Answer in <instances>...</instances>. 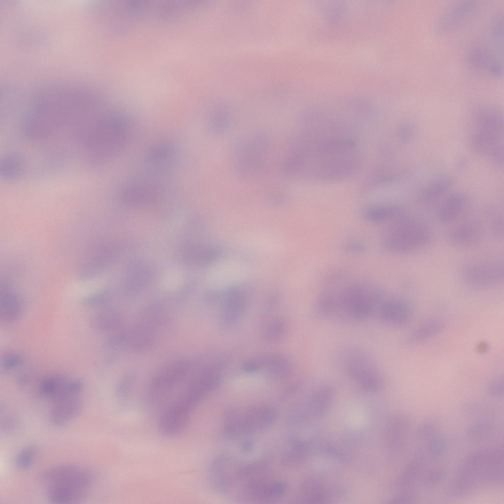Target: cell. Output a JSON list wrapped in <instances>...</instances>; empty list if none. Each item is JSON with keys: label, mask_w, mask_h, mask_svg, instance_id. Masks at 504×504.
<instances>
[{"label": "cell", "mask_w": 504, "mask_h": 504, "mask_svg": "<svg viewBox=\"0 0 504 504\" xmlns=\"http://www.w3.org/2000/svg\"><path fill=\"white\" fill-rule=\"evenodd\" d=\"M24 357L15 351H7L1 354L0 368L2 372L9 373L21 367L24 363Z\"/></svg>", "instance_id": "44dd1931"}, {"label": "cell", "mask_w": 504, "mask_h": 504, "mask_svg": "<svg viewBox=\"0 0 504 504\" xmlns=\"http://www.w3.org/2000/svg\"><path fill=\"white\" fill-rule=\"evenodd\" d=\"M174 147L167 143H160L150 148L146 154L148 162L158 166H162L172 163L175 152Z\"/></svg>", "instance_id": "ac0fdd59"}, {"label": "cell", "mask_w": 504, "mask_h": 504, "mask_svg": "<svg viewBox=\"0 0 504 504\" xmlns=\"http://www.w3.org/2000/svg\"><path fill=\"white\" fill-rule=\"evenodd\" d=\"M345 249L352 252H361L364 251V246L358 242H349L345 245Z\"/></svg>", "instance_id": "1f68e13d"}, {"label": "cell", "mask_w": 504, "mask_h": 504, "mask_svg": "<svg viewBox=\"0 0 504 504\" xmlns=\"http://www.w3.org/2000/svg\"><path fill=\"white\" fill-rule=\"evenodd\" d=\"M42 478L47 484L88 492H90L94 482V477L90 471L74 465H62L51 468L43 472Z\"/></svg>", "instance_id": "52a82bcc"}, {"label": "cell", "mask_w": 504, "mask_h": 504, "mask_svg": "<svg viewBox=\"0 0 504 504\" xmlns=\"http://www.w3.org/2000/svg\"><path fill=\"white\" fill-rule=\"evenodd\" d=\"M422 466V461L419 458L411 461L405 468L398 480V486L401 488H404L415 481L420 473Z\"/></svg>", "instance_id": "ffe728a7"}, {"label": "cell", "mask_w": 504, "mask_h": 504, "mask_svg": "<svg viewBox=\"0 0 504 504\" xmlns=\"http://www.w3.org/2000/svg\"><path fill=\"white\" fill-rule=\"evenodd\" d=\"M489 219L491 232L494 236L500 238L503 236L504 219L502 215L499 213L493 214Z\"/></svg>", "instance_id": "4316f807"}, {"label": "cell", "mask_w": 504, "mask_h": 504, "mask_svg": "<svg viewBox=\"0 0 504 504\" xmlns=\"http://www.w3.org/2000/svg\"><path fill=\"white\" fill-rule=\"evenodd\" d=\"M468 207L467 197L461 193L449 196L440 205L437 213L438 220L442 223H451L458 220Z\"/></svg>", "instance_id": "9a60e30c"}, {"label": "cell", "mask_w": 504, "mask_h": 504, "mask_svg": "<svg viewBox=\"0 0 504 504\" xmlns=\"http://www.w3.org/2000/svg\"><path fill=\"white\" fill-rule=\"evenodd\" d=\"M443 327V324L441 319L438 318H429L423 322L413 331L411 339L415 342L424 341L439 333Z\"/></svg>", "instance_id": "d6986e66"}, {"label": "cell", "mask_w": 504, "mask_h": 504, "mask_svg": "<svg viewBox=\"0 0 504 504\" xmlns=\"http://www.w3.org/2000/svg\"><path fill=\"white\" fill-rule=\"evenodd\" d=\"M334 293V303L329 317L347 321H361L377 314L384 298L375 284L356 282Z\"/></svg>", "instance_id": "6da1fadb"}, {"label": "cell", "mask_w": 504, "mask_h": 504, "mask_svg": "<svg viewBox=\"0 0 504 504\" xmlns=\"http://www.w3.org/2000/svg\"><path fill=\"white\" fill-rule=\"evenodd\" d=\"M23 310V304L20 297L4 284L0 290V324L7 325L15 323L22 317Z\"/></svg>", "instance_id": "7c38bea8"}, {"label": "cell", "mask_w": 504, "mask_h": 504, "mask_svg": "<svg viewBox=\"0 0 504 504\" xmlns=\"http://www.w3.org/2000/svg\"><path fill=\"white\" fill-rule=\"evenodd\" d=\"M454 180V178L449 175H443L433 180L420 192L418 202L425 205L436 203L451 188Z\"/></svg>", "instance_id": "2e32d148"}, {"label": "cell", "mask_w": 504, "mask_h": 504, "mask_svg": "<svg viewBox=\"0 0 504 504\" xmlns=\"http://www.w3.org/2000/svg\"><path fill=\"white\" fill-rule=\"evenodd\" d=\"M233 158L237 170L246 177L257 175L265 166L269 152L267 136L256 132L241 136L234 144Z\"/></svg>", "instance_id": "5b68a950"}, {"label": "cell", "mask_w": 504, "mask_h": 504, "mask_svg": "<svg viewBox=\"0 0 504 504\" xmlns=\"http://www.w3.org/2000/svg\"><path fill=\"white\" fill-rule=\"evenodd\" d=\"M432 239L431 229L425 220L404 213L390 221L384 233L382 244L389 252L409 253L426 248Z\"/></svg>", "instance_id": "3957f363"}, {"label": "cell", "mask_w": 504, "mask_h": 504, "mask_svg": "<svg viewBox=\"0 0 504 504\" xmlns=\"http://www.w3.org/2000/svg\"><path fill=\"white\" fill-rule=\"evenodd\" d=\"M446 472L442 469H435L429 472L424 479V484L428 486L436 485L442 480Z\"/></svg>", "instance_id": "f1b7e54d"}, {"label": "cell", "mask_w": 504, "mask_h": 504, "mask_svg": "<svg viewBox=\"0 0 504 504\" xmlns=\"http://www.w3.org/2000/svg\"><path fill=\"white\" fill-rule=\"evenodd\" d=\"M210 125L213 131L217 133H224L230 125V117L228 112L222 109H216L211 116Z\"/></svg>", "instance_id": "7402d4cb"}, {"label": "cell", "mask_w": 504, "mask_h": 504, "mask_svg": "<svg viewBox=\"0 0 504 504\" xmlns=\"http://www.w3.org/2000/svg\"><path fill=\"white\" fill-rule=\"evenodd\" d=\"M446 448V441L441 436H436L431 438L427 445V453L432 457L441 456L445 452Z\"/></svg>", "instance_id": "d4e9b609"}, {"label": "cell", "mask_w": 504, "mask_h": 504, "mask_svg": "<svg viewBox=\"0 0 504 504\" xmlns=\"http://www.w3.org/2000/svg\"><path fill=\"white\" fill-rule=\"evenodd\" d=\"M474 2L462 1L451 5L440 19L439 28L449 31L461 27L476 12L477 5Z\"/></svg>", "instance_id": "4fadbf2b"}, {"label": "cell", "mask_w": 504, "mask_h": 504, "mask_svg": "<svg viewBox=\"0 0 504 504\" xmlns=\"http://www.w3.org/2000/svg\"><path fill=\"white\" fill-rule=\"evenodd\" d=\"M473 131L484 136L503 139L504 118L501 111L489 106L476 109L473 115Z\"/></svg>", "instance_id": "30bf717a"}, {"label": "cell", "mask_w": 504, "mask_h": 504, "mask_svg": "<svg viewBox=\"0 0 504 504\" xmlns=\"http://www.w3.org/2000/svg\"><path fill=\"white\" fill-rule=\"evenodd\" d=\"M36 453V449L32 446L27 447L21 451L16 456L15 465L21 470H27L32 465Z\"/></svg>", "instance_id": "cb8c5ba5"}, {"label": "cell", "mask_w": 504, "mask_h": 504, "mask_svg": "<svg viewBox=\"0 0 504 504\" xmlns=\"http://www.w3.org/2000/svg\"><path fill=\"white\" fill-rule=\"evenodd\" d=\"M462 275L465 282L476 289H489L503 283V261L491 259L472 262L463 268Z\"/></svg>", "instance_id": "8992f818"}, {"label": "cell", "mask_w": 504, "mask_h": 504, "mask_svg": "<svg viewBox=\"0 0 504 504\" xmlns=\"http://www.w3.org/2000/svg\"><path fill=\"white\" fill-rule=\"evenodd\" d=\"M53 401L49 413L50 421L56 426H63L76 417L83 409L80 394H69Z\"/></svg>", "instance_id": "8fae6325"}, {"label": "cell", "mask_w": 504, "mask_h": 504, "mask_svg": "<svg viewBox=\"0 0 504 504\" xmlns=\"http://www.w3.org/2000/svg\"><path fill=\"white\" fill-rule=\"evenodd\" d=\"M503 378L501 377L495 378L490 383L488 388L489 393L496 397H500L503 395L504 386Z\"/></svg>", "instance_id": "4dcf8cb0"}, {"label": "cell", "mask_w": 504, "mask_h": 504, "mask_svg": "<svg viewBox=\"0 0 504 504\" xmlns=\"http://www.w3.org/2000/svg\"><path fill=\"white\" fill-rule=\"evenodd\" d=\"M377 315L384 323L402 326L412 319L413 308L408 300L398 297L385 298L381 303Z\"/></svg>", "instance_id": "ba28073f"}, {"label": "cell", "mask_w": 504, "mask_h": 504, "mask_svg": "<svg viewBox=\"0 0 504 504\" xmlns=\"http://www.w3.org/2000/svg\"><path fill=\"white\" fill-rule=\"evenodd\" d=\"M503 448L501 447L473 452L464 458L451 484L459 493L465 495L475 482L493 483L503 478Z\"/></svg>", "instance_id": "7a4b0ae2"}, {"label": "cell", "mask_w": 504, "mask_h": 504, "mask_svg": "<svg viewBox=\"0 0 504 504\" xmlns=\"http://www.w3.org/2000/svg\"><path fill=\"white\" fill-rule=\"evenodd\" d=\"M405 213L404 209L398 205L376 206L367 209L364 213V218L373 223L391 221Z\"/></svg>", "instance_id": "e0dca14e"}, {"label": "cell", "mask_w": 504, "mask_h": 504, "mask_svg": "<svg viewBox=\"0 0 504 504\" xmlns=\"http://www.w3.org/2000/svg\"><path fill=\"white\" fill-rule=\"evenodd\" d=\"M17 424L15 417L11 413L3 410L0 408V429L4 432L8 433L12 431Z\"/></svg>", "instance_id": "484cf974"}, {"label": "cell", "mask_w": 504, "mask_h": 504, "mask_svg": "<svg viewBox=\"0 0 504 504\" xmlns=\"http://www.w3.org/2000/svg\"><path fill=\"white\" fill-rule=\"evenodd\" d=\"M490 430V427L487 424H476L470 427L468 433L470 436L474 439H481L488 436Z\"/></svg>", "instance_id": "f546056e"}, {"label": "cell", "mask_w": 504, "mask_h": 504, "mask_svg": "<svg viewBox=\"0 0 504 504\" xmlns=\"http://www.w3.org/2000/svg\"><path fill=\"white\" fill-rule=\"evenodd\" d=\"M338 368L350 380L367 392H377L384 386V379L371 354L357 346H347L337 354Z\"/></svg>", "instance_id": "277c9868"}, {"label": "cell", "mask_w": 504, "mask_h": 504, "mask_svg": "<svg viewBox=\"0 0 504 504\" xmlns=\"http://www.w3.org/2000/svg\"><path fill=\"white\" fill-rule=\"evenodd\" d=\"M480 223L475 220H466L457 224L449 232V242L460 247H469L477 244L482 235Z\"/></svg>", "instance_id": "5bb4252c"}, {"label": "cell", "mask_w": 504, "mask_h": 504, "mask_svg": "<svg viewBox=\"0 0 504 504\" xmlns=\"http://www.w3.org/2000/svg\"><path fill=\"white\" fill-rule=\"evenodd\" d=\"M1 163V174L5 179H14L21 174L22 167L19 158L15 157L5 158Z\"/></svg>", "instance_id": "603a6c76"}, {"label": "cell", "mask_w": 504, "mask_h": 504, "mask_svg": "<svg viewBox=\"0 0 504 504\" xmlns=\"http://www.w3.org/2000/svg\"><path fill=\"white\" fill-rule=\"evenodd\" d=\"M83 387V381L79 378L53 375L40 381L38 390L42 397L53 401L63 396L80 394Z\"/></svg>", "instance_id": "9c48e42d"}, {"label": "cell", "mask_w": 504, "mask_h": 504, "mask_svg": "<svg viewBox=\"0 0 504 504\" xmlns=\"http://www.w3.org/2000/svg\"><path fill=\"white\" fill-rule=\"evenodd\" d=\"M417 130L413 124H405L401 126L398 132L400 140L404 143L412 141L416 136Z\"/></svg>", "instance_id": "83f0119b"}, {"label": "cell", "mask_w": 504, "mask_h": 504, "mask_svg": "<svg viewBox=\"0 0 504 504\" xmlns=\"http://www.w3.org/2000/svg\"><path fill=\"white\" fill-rule=\"evenodd\" d=\"M169 276L167 277L166 283L167 285H175L176 284H178L180 280L179 274L177 272L171 273L169 274Z\"/></svg>", "instance_id": "d6a6232c"}]
</instances>
